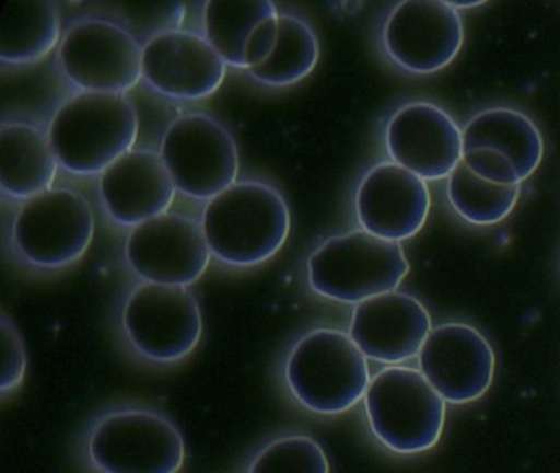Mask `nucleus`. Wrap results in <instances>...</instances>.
Segmentation results:
<instances>
[{"instance_id":"obj_20","label":"nucleus","mask_w":560,"mask_h":473,"mask_svg":"<svg viewBox=\"0 0 560 473\" xmlns=\"http://www.w3.org/2000/svg\"><path fill=\"white\" fill-rule=\"evenodd\" d=\"M464 150L491 148L516 168L521 180L533 176L544 158V138L533 118L511 107H490L462 128Z\"/></svg>"},{"instance_id":"obj_19","label":"nucleus","mask_w":560,"mask_h":473,"mask_svg":"<svg viewBox=\"0 0 560 473\" xmlns=\"http://www.w3.org/2000/svg\"><path fill=\"white\" fill-rule=\"evenodd\" d=\"M57 154L48 131L25 122L0 128V187L14 199L28 200L54 187Z\"/></svg>"},{"instance_id":"obj_26","label":"nucleus","mask_w":560,"mask_h":473,"mask_svg":"<svg viewBox=\"0 0 560 473\" xmlns=\"http://www.w3.org/2000/svg\"><path fill=\"white\" fill-rule=\"evenodd\" d=\"M119 10L126 20V28L142 46L162 33L179 30L186 13V7L179 2L122 5Z\"/></svg>"},{"instance_id":"obj_17","label":"nucleus","mask_w":560,"mask_h":473,"mask_svg":"<svg viewBox=\"0 0 560 473\" xmlns=\"http://www.w3.org/2000/svg\"><path fill=\"white\" fill-rule=\"evenodd\" d=\"M431 331L425 305L398 289L355 304L349 325V335L362 354L386 367L418 357Z\"/></svg>"},{"instance_id":"obj_8","label":"nucleus","mask_w":560,"mask_h":473,"mask_svg":"<svg viewBox=\"0 0 560 473\" xmlns=\"http://www.w3.org/2000/svg\"><path fill=\"white\" fill-rule=\"evenodd\" d=\"M94 214L83 194L51 187L15 216L12 240L19 255L42 269H60L83 258L94 236Z\"/></svg>"},{"instance_id":"obj_7","label":"nucleus","mask_w":560,"mask_h":473,"mask_svg":"<svg viewBox=\"0 0 560 473\" xmlns=\"http://www.w3.org/2000/svg\"><path fill=\"white\" fill-rule=\"evenodd\" d=\"M120 328L133 354L155 365L188 358L201 342V305L186 286L140 282L120 309Z\"/></svg>"},{"instance_id":"obj_10","label":"nucleus","mask_w":560,"mask_h":473,"mask_svg":"<svg viewBox=\"0 0 560 473\" xmlns=\"http://www.w3.org/2000/svg\"><path fill=\"white\" fill-rule=\"evenodd\" d=\"M143 46L119 23L84 19L58 46L63 74L81 91L126 94L142 79Z\"/></svg>"},{"instance_id":"obj_25","label":"nucleus","mask_w":560,"mask_h":473,"mask_svg":"<svg viewBox=\"0 0 560 473\" xmlns=\"http://www.w3.org/2000/svg\"><path fill=\"white\" fill-rule=\"evenodd\" d=\"M244 473H330V463L316 437L290 430L261 443Z\"/></svg>"},{"instance_id":"obj_12","label":"nucleus","mask_w":560,"mask_h":473,"mask_svg":"<svg viewBox=\"0 0 560 473\" xmlns=\"http://www.w3.org/2000/svg\"><path fill=\"white\" fill-rule=\"evenodd\" d=\"M211 256L202 223L183 214L153 217L127 236V263L145 282L189 288L205 275Z\"/></svg>"},{"instance_id":"obj_15","label":"nucleus","mask_w":560,"mask_h":473,"mask_svg":"<svg viewBox=\"0 0 560 473\" xmlns=\"http://www.w3.org/2000/svg\"><path fill=\"white\" fill-rule=\"evenodd\" d=\"M429 210L428 183L393 161L370 168L357 187V220L363 230L389 242L418 235Z\"/></svg>"},{"instance_id":"obj_18","label":"nucleus","mask_w":560,"mask_h":473,"mask_svg":"<svg viewBox=\"0 0 560 473\" xmlns=\"http://www.w3.org/2000/svg\"><path fill=\"white\" fill-rule=\"evenodd\" d=\"M176 191L162 154L153 150H130L110 164L100 180L107 214L120 226L132 229L168 212Z\"/></svg>"},{"instance_id":"obj_22","label":"nucleus","mask_w":560,"mask_h":473,"mask_svg":"<svg viewBox=\"0 0 560 473\" xmlns=\"http://www.w3.org/2000/svg\"><path fill=\"white\" fill-rule=\"evenodd\" d=\"M280 15L268 0H212L205 5V38L232 68L245 69V46L254 30Z\"/></svg>"},{"instance_id":"obj_28","label":"nucleus","mask_w":560,"mask_h":473,"mask_svg":"<svg viewBox=\"0 0 560 473\" xmlns=\"http://www.w3.org/2000/svg\"><path fill=\"white\" fill-rule=\"evenodd\" d=\"M462 161L478 177L488 183L498 184V186H521L523 184L514 164L500 151L491 150V148H471V150H464Z\"/></svg>"},{"instance_id":"obj_16","label":"nucleus","mask_w":560,"mask_h":473,"mask_svg":"<svg viewBox=\"0 0 560 473\" xmlns=\"http://www.w3.org/2000/svg\"><path fill=\"white\" fill-rule=\"evenodd\" d=\"M228 66L205 36L182 28L162 33L143 46V81L178 101H201L214 94Z\"/></svg>"},{"instance_id":"obj_23","label":"nucleus","mask_w":560,"mask_h":473,"mask_svg":"<svg viewBox=\"0 0 560 473\" xmlns=\"http://www.w3.org/2000/svg\"><path fill=\"white\" fill-rule=\"evenodd\" d=\"M319 55V39L313 26L300 16L280 13L273 53L248 72L261 84L284 88L307 78L316 68Z\"/></svg>"},{"instance_id":"obj_14","label":"nucleus","mask_w":560,"mask_h":473,"mask_svg":"<svg viewBox=\"0 0 560 473\" xmlns=\"http://www.w3.org/2000/svg\"><path fill=\"white\" fill-rule=\"evenodd\" d=\"M385 148L393 163L428 183L451 176L464 154V138L441 105L416 101L401 105L386 122Z\"/></svg>"},{"instance_id":"obj_3","label":"nucleus","mask_w":560,"mask_h":473,"mask_svg":"<svg viewBox=\"0 0 560 473\" xmlns=\"http://www.w3.org/2000/svg\"><path fill=\"white\" fill-rule=\"evenodd\" d=\"M366 360L349 332L311 328L288 351L284 384L307 413L339 416L365 397L372 380Z\"/></svg>"},{"instance_id":"obj_9","label":"nucleus","mask_w":560,"mask_h":473,"mask_svg":"<svg viewBox=\"0 0 560 473\" xmlns=\"http://www.w3.org/2000/svg\"><path fill=\"white\" fill-rule=\"evenodd\" d=\"M160 154L176 189L192 199L211 200L237 183V143L221 122L202 112L176 117L163 135Z\"/></svg>"},{"instance_id":"obj_11","label":"nucleus","mask_w":560,"mask_h":473,"mask_svg":"<svg viewBox=\"0 0 560 473\" xmlns=\"http://www.w3.org/2000/svg\"><path fill=\"white\" fill-rule=\"evenodd\" d=\"M382 45L402 71L434 74L447 68L464 45L460 12L439 0L396 3L383 23Z\"/></svg>"},{"instance_id":"obj_29","label":"nucleus","mask_w":560,"mask_h":473,"mask_svg":"<svg viewBox=\"0 0 560 473\" xmlns=\"http://www.w3.org/2000/svg\"><path fill=\"white\" fill-rule=\"evenodd\" d=\"M278 20L280 15L270 16L254 30L245 46V69L257 68L270 58L277 46Z\"/></svg>"},{"instance_id":"obj_1","label":"nucleus","mask_w":560,"mask_h":473,"mask_svg":"<svg viewBox=\"0 0 560 473\" xmlns=\"http://www.w3.org/2000/svg\"><path fill=\"white\" fill-rule=\"evenodd\" d=\"M80 453L91 473H179L188 449L185 434L165 411L117 403L88 420Z\"/></svg>"},{"instance_id":"obj_5","label":"nucleus","mask_w":560,"mask_h":473,"mask_svg":"<svg viewBox=\"0 0 560 473\" xmlns=\"http://www.w3.org/2000/svg\"><path fill=\"white\" fill-rule=\"evenodd\" d=\"M444 397L419 368L389 365L373 374L363 397L370 432L386 449L401 455L428 452L445 427Z\"/></svg>"},{"instance_id":"obj_2","label":"nucleus","mask_w":560,"mask_h":473,"mask_svg":"<svg viewBox=\"0 0 560 473\" xmlns=\"http://www.w3.org/2000/svg\"><path fill=\"white\" fill-rule=\"evenodd\" d=\"M201 223L212 256L248 268L283 249L291 232V210L271 184L241 181L208 200Z\"/></svg>"},{"instance_id":"obj_27","label":"nucleus","mask_w":560,"mask_h":473,"mask_svg":"<svg viewBox=\"0 0 560 473\" xmlns=\"http://www.w3.org/2000/svg\"><path fill=\"white\" fill-rule=\"evenodd\" d=\"M2 380L0 391L2 394L18 390L25 380L27 373V348L24 337L18 325L11 321L8 314H2Z\"/></svg>"},{"instance_id":"obj_24","label":"nucleus","mask_w":560,"mask_h":473,"mask_svg":"<svg viewBox=\"0 0 560 473\" xmlns=\"http://www.w3.org/2000/svg\"><path fill=\"white\" fill-rule=\"evenodd\" d=\"M445 194L452 209L474 226L503 222L521 196V186H498L478 177L464 161L445 180Z\"/></svg>"},{"instance_id":"obj_6","label":"nucleus","mask_w":560,"mask_h":473,"mask_svg":"<svg viewBox=\"0 0 560 473\" xmlns=\"http://www.w3.org/2000/svg\"><path fill=\"white\" fill-rule=\"evenodd\" d=\"M409 273L401 243L350 230L330 236L307 258V282L330 301L359 304L396 291Z\"/></svg>"},{"instance_id":"obj_13","label":"nucleus","mask_w":560,"mask_h":473,"mask_svg":"<svg viewBox=\"0 0 560 473\" xmlns=\"http://www.w3.org/2000/svg\"><path fill=\"white\" fill-rule=\"evenodd\" d=\"M418 364L445 403L467 404L490 390L497 357L488 338L474 325L445 322L429 332Z\"/></svg>"},{"instance_id":"obj_21","label":"nucleus","mask_w":560,"mask_h":473,"mask_svg":"<svg viewBox=\"0 0 560 473\" xmlns=\"http://www.w3.org/2000/svg\"><path fill=\"white\" fill-rule=\"evenodd\" d=\"M60 42L61 20L57 3L48 0L0 2L2 61L32 65L44 59Z\"/></svg>"},{"instance_id":"obj_4","label":"nucleus","mask_w":560,"mask_h":473,"mask_svg":"<svg viewBox=\"0 0 560 473\" xmlns=\"http://www.w3.org/2000/svg\"><path fill=\"white\" fill-rule=\"evenodd\" d=\"M48 137L63 170L101 176L133 150L139 114L126 94L81 91L55 112Z\"/></svg>"},{"instance_id":"obj_30","label":"nucleus","mask_w":560,"mask_h":473,"mask_svg":"<svg viewBox=\"0 0 560 473\" xmlns=\"http://www.w3.org/2000/svg\"><path fill=\"white\" fill-rule=\"evenodd\" d=\"M451 5L460 12V10L474 9V7L483 5V2H451Z\"/></svg>"}]
</instances>
